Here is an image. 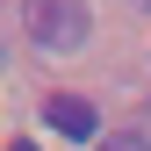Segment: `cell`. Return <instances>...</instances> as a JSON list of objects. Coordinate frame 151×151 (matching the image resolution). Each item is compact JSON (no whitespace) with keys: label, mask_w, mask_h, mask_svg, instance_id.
Wrapping results in <instances>:
<instances>
[{"label":"cell","mask_w":151,"mask_h":151,"mask_svg":"<svg viewBox=\"0 0 151 151\" xmlns=\"http://www.w3.org/2000/svg\"><path fill=\"white\" fill-rule=\"evenodd\" d=\"M22 29H29L36 50L65 58V50H86V36H93V7H86V0H29V7H22Z\"/></svg>","instance_id":"6da1fadb"},{"label":"cell","mask_w":151,"mask_h":151,"mask_svg":"<svg viewBox=\"0 0 151 151\" xmlns=\"http://www.w3.org/2000/svg\"><path fill=\"white\" fill-rule=\"evenodd\" d=\"M43 122L58 129V137H93V129H101L93 101H79V93H50V101H43Z\"/></svg>","instance_id":"7a4b0ae2"},{"label":"cell","mask_w":151,"mask_h":151,"mask_svg":"<svg viewBox=\"0 0 151 151\" xmlns=\"http://www.w3.org/2000/svg\"><path fill=\"white\" fill-rule=\"evenodd\" d=\"M101 151H144V137H129V129H122V137H101Z\"/></svg>","instance_id":"3957f363"},{"label":"cell","mask_w":151,"mask_h":151,"mask_svg":"<svg viewBox=\"0 0 151 151\" xmlns=\"http://www.w3.org/2000/svg\"><path fill=\"white\" fill-rule=\"evenodd\" d=\"M7 151H36V144H7Z\"/></svg>","instance_id":"277c9868"},{"label":"cell","mask_w":151,"mask_h":151,"mask_svg":"<svg viewBox=\"0 0 151 151\" xmlns=\"http://www.w3.org/2000/svg\"><path fill=\"white\" fill-rule=\"evenodd\" d=\"M137 7H151V0H137Z\"/></svg>","instance_id":"5b68a950"}]
</instances>
